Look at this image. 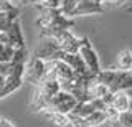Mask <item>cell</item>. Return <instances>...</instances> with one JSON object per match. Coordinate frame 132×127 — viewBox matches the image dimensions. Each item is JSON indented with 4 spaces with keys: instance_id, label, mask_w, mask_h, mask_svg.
Here are the masks:
<instances>
[{
    "instance_id": "cell-1",
    "label": "cell",
    "mask_w": 132,
    "mask_h": 127,
    "mask_svg": "<svg viewBox=\"0 0 132 127\" xmlns=\"http://www.w3.org/2000/svg\"><path fill=\"white\" fill-rule=\"evenodd\" d=\"M38 15H36V27L45 31H55V30H71L74 27V20L66 17L60 9H43L36 7Z\"/></svg>"
},
{
    "instance_id": "cell-2",
    "label": "cell",
    "mask_w": 132,
    "mask_h": 127,
    "mask_svg": "<svg viewBox=\"0 0 132 127\" xmlns=\"http://www.w3.org/2000/svg\"><path fill=\"white\" fill-rule=\"evenodd\" d=\"M78 102L79 101H78L71 92L61 89L60 92L55 94V96L50 99L48 107L45 111H56V112H63V114H68L69 116V114L73 112V109L78 106Z\"/></svg>"
},
{
    "instance_id": "cell-3",
    "label": "cell",
    "mask_w": 132,
    "mask_h": 127,
    "mask_svg": "<svg viewBox=\"0 0 132 127\" xmlns=\"http://www.w3.org/2000/svg\"><path fill=\"white\" fill-rule=\"evenodd\" d=\"M46 76V61L41 58H33L31 61L27 63V68H25V78L23 79L27 83H31L33 86H36L38 83L45 79Z\"/></svg>"
},
{
    "instance_id": "cell-4",
    "label": "cell",
    "mask_w": 132,
    "mask_h": 127,
    "mask_svg": "<svg viewBox=\"0 0 132 127\" xmlns=\"http://www.w3.org/2000/svg\"><path fill=\"white\" fill-rule=\"evenodd\" d=\"M124 71L126 69H101L96 74L97 81L104 83L109 88L111 92L122 91V81H124Z\"/></svg>"
},
{
    "instance_id": "cell-5",
    "label": "cell",
    "mask_w": 132,
    "mask_h": 127,
    "mask_svg": "<svg viewBox=\"0 0 132 127\" xmlns=\"http://www.w3.org/2000/svg\"><path fill=\"white\" fill-rule=\"evenodd\" d=\"M79 55L82 61L86 63V66H88V69L93 74H97L99 71H101V64H99V58L96 55V51H94L93 45L89 43L88 38H84V41H82L81 48H79Z\"/></svg>"
},
{
    "instance_id": "cell-6",
    "label": "cell",
    "mask_w": 132,
    "mask_h": 127,
    "mask_svg": "<svg viewBox=\"0 0 132 127\" xmlns=\"http://www.w3.org/2000/svg\"><path fill=\"white\" fill-rule=\"evenodd\" d=\"M104 5L102 3L96 2V0H81L76 7H74L71 18L74 17H82V15H99V13H104Z\"/></svg>"
},
{
    "instance_id": "cell-7",
    "label": "cell",
    "mask_w": 132,
    "mask_h": 127,
    "mask_svg": "<svg viewBox=\"0 0 132 127\" xmlns=\"http://www.w3.org/2000/svg\"><path fill=\"white\" fill-rule=\"evenodd\" d=\"M130 96L127 91H117L112 94V99H111V107H114L117 112H124V111H129L130 106Z\"/></svg>"
},
{
    "instance_id": "cell-8",
    "label": "cell",
    "mask_w": 132,
    "mask_h": 127,
    "mask_svg": "<svg viewBox=\"0 0 132 127\" xmlns=\"http://www.w3.org/2000/svg\"><path fill=\"white\" fill-rule=\"evenodd\" d=\"M7 31H8V35H10V45L15 48V50L25 46V38H23L22 27H20V22H18V20H15Z\"/></svg>"
},
{
    "instance_id": "cell-9",
    "label": "cell",
    "mask_w": 132,
    "mask_h": 127,
    "mask_svg": "<svg viewBox=\"0 0 132 127\" xmlns=\"http://www.w3.org/2000/svg\"><path fill=\"white\" fill-rule=\"evenodd\" d=\"M43 117L48 122H51L56 127H69V116L63 112H56V111H41Z\"/></svg>"
},
{
    "instance_id": "cell-10",
    "label": "cell",
    "mask_w": 132,
    "mask_h": 127,
    "mask_svg": "<svg viewBox=\"0 0 132 127\" xmlns=\"http://www.w3.org/2000/svg\"><path fill=\"white\" fill-rule=\"evenodd\" d=\"M36 88H38L46 97H50V99L61 91V84L58 83V81H53V79H43L41 83L36 84Z\"/></svg>"
},
{
    "instance_id": "cell-11",
    "label": "cell",
    "mask_w": 132,
    "mask_h": 127,
    "mask_svg": "<svg viewBox=\"0 0 132 127\" xmlns=\"http://www.w3.org/2000/svg\"><path fill=\"white\" fill-rule=\"evenodd\" d=\"M96 109V106L93 104V101H86V102H78V106L73 109V112L69 116H76V117H88L89 114H93Z\"/></svg>"
},
{
    "instance_id": "cell-12",
    "label": "cell",
    "mask_w": 132,
    "mask_h": 127,
    "mask_svg": "<svg viewBox=\"0 0 132 127\" xmlns=\"http://www.w3.org/2000/svg\"><path fill=\"white\" fill-rule=\"evenodd\" d=\"M86 121L89 122L91 127H101L109 121V117H107L106 111H94L93 114H89V116L86 117Z\"/></svg>"
},
{
    "instance_id": "cell-13",
    "label": "cell",
    "mask_w": 132,
    "mask_h": 127,
    "mask_svg": "<svg viewBox=\"0 0 132 127\" xmlns=\"http://www.w3.org/2000/svg\"><path fill=\"white\" fill-rule=\"evenodd\" d=\"M117 68L119 69H132V51L122 50L117 56Z\"/></svg>"
},
{
    "instance_id": "cell-14",
    "label": "cell",
    "mask_w": 132,
    "mask_h": 127,
    "mask_svg": "<svg viewBox=\"0 0 132 127\" xmlns=\"http://www.w3.org/2000/svg\"><path fill=\"white\" fill-rule=\"evenodd\" d=\"M13 55H15V48L13 46L0 43V63H12Z\"/></svg>"
},
{
    "instance_id": "cell-15",
    "label": "cell",
    "mask_w": 132,
    "mask_h": 127,
    "mask_svg": "<svg viewBox=\"0 0 132 127\" xmlns=\"http://www.w3.org/2000/svg\"><path fill=\"white\" fill-rule=\"evenodd\" d=\"M117 122L122 127H132V112L130 111H124V112H119L117 116Z\"/></svg>"
},
{
    "instance_id": "cell-16",
    "label": "cell",
    "mask_w": 132,
    "mask_h": 127,
    "mask_svg": "<svg viewBox=\"0 0 132 127\" xmlns=\"http://www.w3.org/2000/svg\"><path fill=\"white\" fill-rule=\"evenodd\" d=\"M69 125L71 127H91L89 122L84 117H76V116H69Z\"/></svg>"
},
{
    "instance_id": "cell-17",
    "label": "cell",
    "mask_w": 132,
    "mask_h": 127,
    "mask_svg": "<svg viewBox=\"0 0 132 127\" xmlns=\"http://www.w3.org/2000/svg\"><path fill=\"white\" fill-rule=\"evenodd\" d=\"M13 69H15L13 63H0V74L3 78H8L13 73Z\"/></svg>"
},
{
    "instance_id": "cell-18",
    "label": "cell",
    "mask_w": 132,
    "mask_h": 127,
    "mask_svg": "<svg viewBox=\"0 0 132 127\" xmlns=\"http://www.w3.org/2000/svg\"><path fill=\"white\" fill-rule=\"evenodd\" d=\"M13 7H16V5H13V3L10 2V0H0V13H5V12H10Z\"/></svg>"
},
{
    "instance_id": "cell-19",
    "label": "cell",
    "mask_w": 132,
    "mask_h": 127,
    "mask_svg": "<svg viewBox=\"0 0 132 127\" xmlns=\"http://www.w3.org/2000/svg\"><path fill=\"white\" fill-rule=\"evenodd\" d=\"M104 3H111V5H122V3H126V0H104Z\"/></svg>"
},
{
    "instance_id": "cell-20",
    "label": "cell",
    "mask_w": 132,
    "mask_h": 127,
    "mask_svg": "<svg viewBox=\"0 0 132 127\" xmlns=\"http://www.w3.org/2000/svg\"><path fill=\"white\" fill-rule=\"evenodd\" d=\"M0 127H13V125H12V122L7 121V119H0Z\"/></svg>"
},
{
    "instance_id": "cell-21",
    "label": "cell",
    "mask_w": 132,
    "mask_h": 127,
    "mask_svg": "<svg viewBox=\"0 0 132 127\" xmlns=\"http://www.w3.org/2000/svg\"><path fill=\"white\" fill-rule=\"evenodd\" d=\"M5 79H7V78H3L2 74H0V89L3 88V84H5Z\"/></svg>"
},
{
    "instance_id": "cell-22",
    "label": "cell",
    "mask_w": 132,
    "mask_h": 127,
    "mask_svg": "<svg viewBox=\"0 0 132 127\" xmlns=\"http://www.w3.org/2000/svg\"><path fill=\"white\" fill-rule=\"evenodd\" d=\"M111 124H112V127H122V125L117 122V119H116V121H111Z\"/></svg>"
},
{
    "instance_id": "cell-23",
    "label": "cell",
    "mask_w": 132,
    "mask_h": 127,
    "mask_svg": "<svg viewBox=\"0 0 132 127\" xmlns=\"http://www.w3.org/2000/svg\"><path fill=\"white\" fill-rule=\"evenodd\" d=\"M106 127H112V124H111V121H107V122H106Z\"/></svg>"
},
{
    "instance_id": "cell-24",
    "label": "cell",
    "mask_w": 132,
    "mask_h": 127,
    "mask_svg": "<svg viewBox=\"0 0 132 127\" xmlns=\"http://www.w3.org/2000/svg\"><path fill=\"white\" fill-rule=\"evenodd\" d=\"M127 92H129V96H130V99H132V89H129Z\"/></svg>"
},
{
    "instance_id": "cell-25",
    "label": "cell",
    "mask_w": 132,
    "mask_h": 127,
    "mask_svg": "<svg viewBox=\"0 0 132 127\" xmlns=\"http://www.w3.org/2000/svg\"><path fill=\"white\" fill-rule=\"evenodd\" d=\"M129 111H130V112H132V101H130V106H129Z\"/></svg>"
},
{
    "instance_id": "cell-26",
    "label": "cell",
    "mask_w": 132,
    "mask_h": 127,
    "mask_svg": "<svg viewBox=\"0 0 132 127\" xmlns=\"http://www.w3.org/2000/svg\"><path fill=\"white\" fill-rule=\"evenodd\" d=\"M69 127H71V125H69Z\"/></svg>"
}]
</instances>
